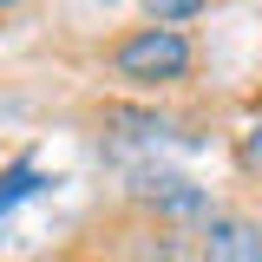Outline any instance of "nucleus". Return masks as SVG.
Listing matches in <instances>:
<instances>
[{
    "mask_svg": "<svg viewBox=\"0 0 262 262\" xmlns=\"http://www.w3.org/2000/svg\"><path fill=\"white\" fill-rule=\"evenodd\" d=\"M243 164H249V170H262V118L243 131Z\"/></svg>",
    "mask_w": 262,
    "mask_h": 262,
    "instance_id": "423d86ee",
    "label": "nucleus"
},
{
    "mask_svg": "<svg viewBox=\"0 0 262 262\" xmlns=\"http://www.w3.org/2000/svg\"><path fill=\"white\" fill-rule=\"evenodd\" d=\"M203 262H262V229L243 216H210L203 229Z\"/></svg>",
    "mask_w": 262,
    "mask_h": 262,
    "instance_id": "f03ea898",
    "label": "nucleus"
},
{
    "mask_svg": "<svg viewBox=\"0 0 262 262\" xmlns=\"http://www.w3.org/2000/svg\"><path fill=\"white\" fill-rule=\"evenodd\" d=\"M0 7H20V0H0Z\"/></svg>",
    "mask_w": 262,
    "mask_h": 262,
    "instance_id": "0eeeda50",
    "label": "nucleus"
},
{
    "mask_svg": "<svg viewBox=\"0 0 262 262\" xmlns=\"http://www.w3.org/2000/svg\"><path fill=\"white\" fill-rule=\"evenodd\" d=\"M210 0H144V13H151V27H177V20H190L203 13Z\"/></svg>",
    "mask_w": 262,
    "mask_h": 262,
    "instance_id": "39448f33",
    "label": "nucleus"
},
{
    "mask_svg": "<svg viewBox=\"0 0 262 262\" xmlns=\"http://www.w3.org/2000/svg\"><path fill=\"white\" fill-rule=\"evenodd\" d=\"M33 190H39V170H33V164H7V170H0V223H7V210H13L20 196H33Z\"/></svg>",
    "mask_w": 262,
    "mask_h": 262,
    "instance_id": "20e7f679",
    "label": "nucleus"
},
{
    "mask_svg": "<svg viewBox=\"0 0 262 262\" xmlns=\"http://www.w3.org/2000/svg\"><path fill=\"white\" fill-rule=\"evenodd\" d=\"M118 72L138 85H164V79H184L190 72V39L177 27H144L118 46Z\"/></svg>",
    "mask_w": 262,
    "mask_h": 262,
    "instance_id": "f257e3e1",
    "label": "nucleus"
},
{
    "mask_svg": "<svg viewBox=\"0 0 262 262\" xmlns=\"http://www.w3.org/2000/svg\"><path fill=\"white\" fill-rule=\"evenodd\" d=\"M144 196L164 203L170 216H210V196L196 190V184H184V177H144Z\"/></svg>",
    "mask_w": 262,
    "mask_h": 262,
    "instance_id": "7ed1b4c3",
    "label": "nucleus"
},
{
    "mask_svg": "<svg viewBox=\"0 0 262 262\" xmlns=\"http://www.w3.org/2000/svg\"><path fill=\"white\" fill-rule=\"evenodd\" d=\"M105 7H112V0H105Z\"/></svg>",
    "mask_w": 262,
    "mask_h": 262,
    "instance_id": "6e6552de",
    "label": "nucleus"
}]
</instances>
